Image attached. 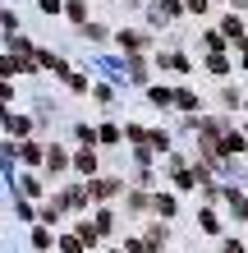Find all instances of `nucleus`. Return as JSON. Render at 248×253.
Returning a JSON list of instances; mask_svg holds the SVG:
<instances>
[{
    "label": "nucleus",
    "instance_id": "obj_14",
    "mask_svg": "<svg viewBox=\"0 0 248 253\" xmlns=\"http://www.w3.org/2000/svg\"><path fill=\"white\" fill-rule=\"evenodd\" d=\"M175 106H184V111H198V97L188 92V87H179V92H175Z\"/></svg>",
    "mask_w": 248,
    "mask_h": 253
},
{
    "label": "nucleus",
    "instance_id": "obj_32",
    "mask_svg": "<svg viewBox=\"0 0 248 253\" xmlns=\"http://www.w3.org/2000/svg\"><path fill=\"white\" fill-rule=\"evenodd\" d=\"M221 253H248V249H244L239 240H225V244H221Z\"/></svg>",
    "mask_w": 248,
    "mask_h": 253
},
{
    "label": "nucleus",
    "instance_id": "obj_33",
    "mask_svg": "<svg viewBox=\"0 0 248 253\" xmlns=\"http://www.w3.org/2000/svg\"><path fill=\"white\" fill-rule=\"evenodd\" d=\"M14 97V87H9V79H0V101H9Z\"/></svg>",
    "mask_w": 248,
    "mask_h": 253
},
{
    "label": "nucleus",
    "instance_id": "obj_7",
    "mask_svg": "<svg viewBox=\"0 0 248 253\" xmlns=\"http://www.w3.org/2000/svg\"><path fill=\"white\" fill-rule=\"evenodd\" d=\"M74 166H78L83 175H92V170H97V152H92V147H83V152L74 157Z\"/></svg>",
    "mask_w": 248,
    "mask_h": 253
},
{
    "label": "nucleus",
    "instance_id": "obj_27",
    "mask_svg": "<svg viewBox=\"0 0 248 253\" xmlns=\"http://www.w3.org/2000/svg\"><path fill=\"white\" fill-rule=\"evenodd\" d=\"M60 249H65V253H83V240H78V235H65Z\"/></svg>",
    "mask_w": 248,
    "mask_h": 253
},
{
    "label": "nucleus",
    "instance_id": "obj_9",
    "mask_svg": "<svg viewBox=\"0 0 248 253\" xmlns=\"http://www.w3.org/2000/svg\"><path fill=\"white\" fill-rule=\"evenodd\" d=\"M175 189H198V170H175Z\"/></svg>",
    "mask_w": 248,
    "mask_h": 253
},
{
    "label": "nucleus",
    "instance_id": "obj_3",
    "mask_svg": "<svg viewBox=\"0 0 248 253\" xmlns=\"http://www.w3.org/2000/svg\"><path fill=\"white\" fill-rule=\"evenodd\" d=\"M0 125H5L9 133H19V138H23L28 129H33V120H28V115H9V111H0Z\"/></svg>",
    "mask_w": 248,
    "mask_h": 253
},
{
    "label": "nucleus",
    "instance_id": "obj_28",
    "mask_svg": "<svg viewBox=\"0 0 248 253\" xmlns=\"http://www.w3.org/2000/svg\"><path fill=\"white\" fill-rule=\"evenodd\" d=\"M23 193H28V198H37V193H41V180H33V175H23Z\"/></svg>",
    "mask_w": 248,
    "mask_h": 253
},
{
    "label": "nucleus",
    "instance_id": "obj_1",
    "mask_svg": "<svg viewBox=\"0 0 248 253\" xmlns=\"http://www.w3.org/2000/svg\"><path fill=\"white\" fill-rule=\"evenodd\" d=\"M115 42H120V51L138 55L142 46H147V33H138V28H124V33H115Z\"/></svg>",
    "mask_w": 248,
    "mask_h": 253
},
{
    "label": "nucleus",
    "instance_id": "obj_16",
    "mask_svg": "<svg viewBox=\"0 0 248 253\" xmlns=\"http://www.w3.org/2000/svg\"><path fill=\"white\" fill-rule=\"evenodd\" d=\"M97 230L110 235V230H115V212H106V207H101V212H97Z\"/></svg>",
    "mask_w": 248,
    "mask_h": 253
},
{
    "label": "nucleus",
    "instance_id": "obj_18",
    "mask_svg": "<svg viewBox=\"0 0 248 253\" xmlns=\"http://www.w3.org/2000/svg\"><path fill=\"white\" fill-rule=\"evenodd\" d=\"M83 37L87 42H106V28H101V23H83Z\"/></svg>",
    "mask_w": 248,
    "mask_h": 253
},
{
    "label": "nucleus",
    "instance_id": "obj_8",
    "mask_svg": "<svg viewBox=\"0 0 248 253\" xmlns=\"http://www.w3.org/2000/svg\"><path fill=\"white\" fill-rule=\"evenodd\" d=\"M74 235H78L83 244H97V240H101V230H97V221H92V226H87V221H78V226H74Z\"/></svg>",
    "mask_w": 248,
    "mask_h": 253
},
{
    "label": "nucleus",
    "instance_id": "obj_13",
    "mask_svg": "<svg viewBox=\"0 0 248 253\" xmlns=\"http://www.w3.org/2000/svg\"><path fill=\"white\" fill-rule=\"evenodd\" d=\"M69 166V157L60 152V147H51V152H46V170H65Z\"/></svg>",
    "mask_w": 248,
    "mask_h": 253
},
{
    "label": "nucleus",
    "instance_id": "obj_21",
    "mask_svg": "<svg viewBox=\"0 0 248 253\" xmlns=\"http://www.w3.org/2000/svg\"><path fill=\"white\" fill-rule=\"evenodd\" d=\"M74 133H78V143H83V147H92V143H97V129H92V125H78Z\"/></svg>",
    "mask_w": 248,
    "mask_h": 253
},
{
    "label": "nucleus",
    "instance_id": "obj_22",
    "mask_svg": "<svg viewBox=\"0 0 248 253\" xmlns=\"http://www.w3.org/2000/svg\"><path fill=\"white\" fill-rule=\"evenodd\" d=\"M33 249H51V230H46V226L33 230Z\"/></svg>",
    "mask_w": 248,
    "mask_h": 253
},
{
    "label": "nucleus",
    "instance_id": "obj_20",
    "mask_svg": "<svg viewBox=\"0 0 248 253\" xmlns=\"http://www.w3.org/2000/svg\"><path fill=\"white\" fill-rule=\"evenodd\" d=\"M198 226L207 230V235H216V230H221V221H216V212H202V216H198Z\"/></svg>",
    "mask_w": 248,
    "mask_h": 253
},
{
    "label": "nucleus",
    "instance_id": "obj_26",
    "mask_svg": "<svg viewBox=\"0 0 248 253\" xmlns=\"http://www.w3.org/2000/svg\"><path fill=\"white\" fill-rule=\"evenodd\" d=\"M147 244L161 249V244H166V226H152V230H147Z\"/></svg>",
    "mask_w": 248,
    "mask_h": 253
},
{
    "label": "nucleus",
    "instance_id": "obj_29",
    "mask_svg": "<svg viewBox=\"0 0 248 253\" xmlns=\"http://www.w3.org/2000/svg\"><path fill=\"white\" fill-rule=\"evenodd\" d=\"M147 143L156 147V152H166V147H170V138H166V133H147Z\"/></svg>",
    "mask_w": 248,
    "mask_h": 253
},
{
    "label": "nucleus",
    "instance_id": "obj_23",
    "mask_svg": "<svg viewBox=\"0 0 248 253\" xmlns=\"http://www.w3.org/2000/svg\"><path fill=\"white\" fill-rule=\"evenodd\" d=\"M161 65H166V69H179V74H188V60H184V55H161Z\"/></svg>",
    "mask_w": 248,
    "mask_h": 253
},
{
    "label": "nucleus",
    "instance_id": "obj_15",
    "mask_svg": "<svg viewBox=\"0 0 248 253\" xmlns=\"http://www.w3.org/2000/svg\"><path fill=\"white\" fill-rule=\"evenodd\" d=\"M120 138H124V133L115 129V125H101V129H97V143H120Z\"/></svg>",
    "mask_w": 248,
    "mask_h": 253
},
{
    "label": "nucleus",
    "instance_id": "obj_34",
    "mask_svg": "<svg viewBox=\"0 0 248 253\" xmlns=\"http://www.w3.org/2000/svg\"><path fill=\"white\" fill-rule=\"evenodd\" d=\"M37 253H46V249H37Z\"/></svg>",
    "mask_w": 248,
    "mask_h": 253
},
{
    "label": "nucleus",
    "instance_id": "obj_11",
    "mask_svg": "<svg viewBox=\"0 0 248 253\" xmlns=\"http://www.w3.org/2000/svg\"><path fill=\"white\" fill-rule=\"evenodd\" d=\"M207 69L216 74V79H225V74H230V60H225L221 51H212V60H207Z\"/></svg>",
    "mask_w": 248,
    "mask_h": 253
},
{
    "label": "nucleus",
    "instance_id": "obj_4",
    "mask_svg": "<svg viewBox=\"0 0 248 253\" xmlns=\"http://www.w3.org/2000/svg\"><path fill=\"white\" fill-rule=\"evenodd\" d=\"M19 161H23V166H41V161H46L41 143H19Z\"/></svg>",
    "mask_w": 248,
    "mask_h": 253
},
{
    "label": "nucleus",
    "instance_id": "obj_30",
    "mask_svg": "<svg viewBox=\"0 0 248 253\" xmlns=\"http://www.w3.org/2000/svg\"><path fill=\"white\" fill-rule=\"evenodd\" d=\"M69 87H74V92H87V79H83V74H69V79H65Z\"/></svg>",
    "mask_w": 248,
    "mask_h": 253
},
{
    "label": "nucleus",
    "instance_id": "obj_2",
    "mask_svg": "<svg viewBox=\"0 0 248 253\" xmlns=\"http://www.w3.org/2000/svg\"><path fill=\"white\" fill-rule=\"evenodd\" d=\"M120 189H124L120 180H92V184H87V198L106 203V198H115V193H120Z\"/></svg>",
    "mask_w": 248,
    "mask_h": 253
},
{
    "label": "nucleus",
    "instance_id": "obj_6",
    "mask_svg": "<svg viewBox=\"0 0 248 253\" xmlns=\"http://www.w3.org/2000/svg\"><path fill=\"white\" fill-rule=\"evenodd\" d=\"M55 203H60V207H87V189H65Z\"/></svg>",
    "mask_w": 248,
    "mask_h": 253
},
{
    "label": "nucleus",
    "instance_id": "obj_19",
    "mask_svg": "<svg viewBox=\"0 0 248 253\" xmlns=\"http://www.w3.org/2000/svg\"><path fill=\"white\" fill-rule=\"evenodd\" d=\"M152 101H156V106H175V92H170V87H152Z\"/></svg>",
    "mask_w": 248,
    "mask_h": 253
},
{
    "label": "nucleus",
    "instance_id": "obj_25",
    "mask_svg": "<svg viewBox=\"0 0 248 253\" xmlns=\"http://www.w3.org/2000/svg\"><path fill=\"white\" fill-rule=\"evenodd\" d=\"M202 46H207V51H221L225 46V33H207V37H202Z\"/></svg>",
    "mask_w": 248,
    "mask_h": 253
},
{
    "label": "nucleus",
    "instance_id": "obj_24",
    "mask_svg": "<svg viewBox=\"0 0 248 253\" xmlns=\"http://www.w3.org/2000/svg\"><path fill=\"white\" fill-rule=\"evenodd\" d=\"M41 14H65V0H37Z\"/></svg>",
    "mask_w": 248,
    "mask_h": 253
},
{
    "label": "nucleus",
    "instance_id": "obj_12",
    "mask_svg": "<svg viewBox=\"0 0 248 253\" xmlns=\"http://www.w3.org/2000/svg\"><path fill=\"white\" fill-rule=\"evenodd\" d=\"M156 212H161V216H175V212H179V203H175L170 193H156Z\"/></svg>",
    "mask_w": 248,
    "mask_h": 253
},
{
    "label": "nucleus",
    "instance_id": "obj_31",
    "mask_svg": "<svg viewBox=\"0 0 248 253\" xmlns=\"http://www.w3.org/2000/svg\"><path fill=\"white\" fill-rule=\"evenodd\" d=\"M207 5H212V0H184V9H188V14H202Z\"/></svg>",
    "mask_w": 248,
    "mask_h": 253
},
{
    "label": "nucleus",
    "instance_id": "obj_10",
    "mask_svg": "<svg viewBox=\"0 0 248 253\" xmlns=\"http://www.w3.org/2000/svg\"><path fill=\"white\" fill-rule=\"evenodd\" d=\"M65 14L74 23H87V5H83V0H65Z\"/></svg>",
    "mask_w": 248,
    "mask_h": 253
},
{
    "label": "nucleus",
    "instance_id": "obj_5",
    "mask_svg": "<svg viewBox=\"0 0 248 253\" xmlns=\"http://www.w3.org/2000/svg\"><path fill=\"white\" fill-rule=\"evenodd\" d=\"M244 147H248V138H244V133H225V138L216 143V152H225V157H235V152H244Z\"/></svg>",
    "mask_w": 248,
    "mask_h": 253
},
{
    "label": "nucleus",
    "instance_id": "obj_17",
    "mask_svg": "<svg viewBox=\"0 0 248 253\" xmlns=\"http://www.w3.org/2000/svg\"><path fill=\"white\" fill-rule=\"evenodd\" d=\"M230 207H235L239 221H248V198H244V193H230Z\"/></svg>",
    "mask_w": 248,
    "mask_h": 253
}]
</instances>
